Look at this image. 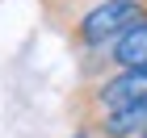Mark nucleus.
I'll use <instances>...</instances> for the list:
<instances>
[{
  "label": "nucleus",
  "mask_w": 147,
  "mask_h": 138,
  "mask_svg": "<svg viewBox=\"0 0 147 138\" xmlns=\"http://www.w3.org/2000/svg\"><path fill=\"white\" fill-rule=\"evenodd\" d=\"M143 17H147V0H92L63 34H67V42L80 55H97V50L113 46Z\"/></svg>",
  "instance_id": "obj_1"
},
{
  "label": "nucleus",
  "mask_w": 147,
  "mask_h": 138,
  "mask_svg": "<svg viewBox=\"0 0 147 138\" xmlns=\"http://www.w3.org/2000/svg\"><path fill=\"white\" fill-rule=\"evenodd\" d=\"M97 63H109V67H118V71L147 67V17L139 25H130L113 46H105V50H97V55H84V75H92Z\"/></svg>",
  "instance_id": "obj_3"
},
{
  "label": "nucleus",
  "mask_w": 147,
  "mask_h": 138,
  "mask_svg": "<svg viewBox=\"0 0 147 138\" xmlns=\"http://www.w3.org/2000/svg\"><path fill=\"white\" fill-rule=\"evenodd\" d=\"M76 138H92V134H88V130H80V134H76Z\"/></svg>",
  "instance_id": "obj_5"
},
{
  "label": "nucleus",
  "mask_w": 147,
  "mask_h": 138,
  "mask_svg": "<svg viewBox=\"0 0 147 138\" xmlns=\"http://www.w3.org/2000/svg\"><path fill=\"white\" fill-rule=\"evenodd\" d=\"M139 138H147V130H143V134H139Z\"/></svg>",
  "instance_id": "obj_6"
},
{
  "label": "nucleus",
  "mask_w": 147,
  "mask_h": 138,
  "mask_svg": "<svg viewBox=\"0 0 147 138\" xmlns=\"http://www.w3.org/2000/svg\"><path fill=\"white\" fill-rule=\"evenodd\" d=\"M143 130H147V101L126 105V109H118V113L101 117L88 134H92V138H139Z\"/></svg>",
  "instance_id": "obj_4"
},
{
  "label": "nucleus",
  "mask_w": 147,
  "mask_h": 138,
  "mask_svg": "<svg viewBox=\"0 0 147 138\" xmlns=\"http://www.w3.org/2000/svg\"><path fill=\"white\" fill-rule=\"evenodd\" d=\"M139 101H147V67H126V71H113V75H101V80L84 84L76 92L80 130H92L101 117L118 113L126 105H139Z\"/></svg>",
  "instance_id": "obj_2"
}]
</instances>
